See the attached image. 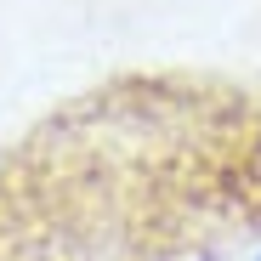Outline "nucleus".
<instances>
[]
</instances>
